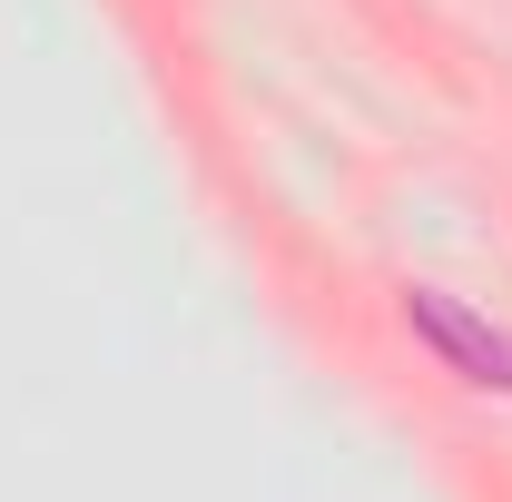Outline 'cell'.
I'll return each instance as SVG.
<instances>
[{
    "mask_svg": "<svg viewBox=\"0 0 512 502\" xmlns=\"http://www.w3.org/2000/svg\"><path fill=\"white\" fill-rule=\"evenodd\" d=\"M404 325H414L463 384H503V394H512V335H503V325H483L473 306H453V296H434V286L404 296Z\"/></svg>",
    "mask_w": 512,
    "mask_h": 502,
    "instance_id": "1",
    "label": "cell"
}]
</instances>
